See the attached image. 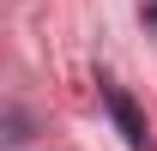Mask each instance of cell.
Wrapping results in <instances>:
<instances>
[{
    "label": "cell",
    "instance_id": "2",
    "mask_svg": "<svg viewBox=\"0 0 157 151\" xmlns=\"http://www.w3.org/2000/svg\"><path fill=\"white\" fill-rule=\"evenodd\" d=\"M145 24H157V0H151V6H145Z\"/></svg>",
    "mask_w": 157,
    "mask_h": 151
},
{
    "label": "cell",
    "instance_id": "1",
    "mask_svg": "<svg viewBox=\"0 0 157 151\" xmlns=\"http://www.w3.org/2000/svg\"><path fill=\"white\" fill-rule=\"evenodd\" d=\"M103 109H109L115 133L127 139V151H151V127H145V115L133 109V97L121 91V85H103Z\"/></svg>",
    "mask_w": 157,
    "mask_h": 151
}]
</instances>
